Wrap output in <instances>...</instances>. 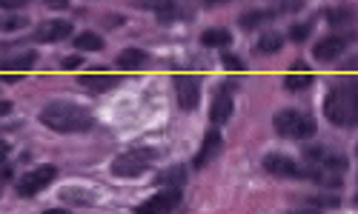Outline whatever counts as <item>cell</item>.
I'll return each instance as SVG.
<instances>
[{
	"instance_id": "cell-29",
	"label": "cell",
	"mask_w": 358,
	"mask_h": 214,
	"mask_svg": "<svg viewBox=\"0 0 358 214\" xmlns=\"http://www.w3.org/2000/svg\"><path fill=\"white\" fill-rule=\"evenodd\" d=\"M6 158H9V143L0 140V163H6Z\"/></svg>"
},
{
	"instance_id": "cell-25",
	"label": "cell",
	"mask_w": 358,
	"mask_h": 214,
	"mask_svg": "<svg viewBox=\"0 0 358 214\" xmlns=\"http://www.w3.org/2000/svg\"><path fill=\"white\" fill-rule=\"evenodd\" d=\"M310 32H313V23H310V20H307V23H292V26H289V40L301 43V40L310 38Z\"/></svg>"
},
{
	"instance_id": "cell-3",
	"label": "cell",
	"mask_w": 358,
	"mask_h": 214,
	"mask_svg": "<svg viewBox=\"0 0 358 214\" xmlns=\"http://www.w3.org/2000/svg\"><path fill=\"white\" fill-rule=\"evenodd\" d=\"M273 126L281 137L287 140H307L318 132V123H315V117L301 112V109H284L273 117Z\"/></svg>"
},
{
	"instance_id": "cell-12",
	"label": "cell",
	"mask_w": 358,
	"mask_h": 214,
	"mask_svg": "<svg viewBox=\"0 0 358 214\" xmlns=\"http://www.w3.org/2000/svg\"><path fill=\"white\" fill-rule=\"evenodd\" d=\"M232 112H235L232 91H229V86H221V89H218V95H215V100H213V109H210V120L215 123V129L224 126V123H229Z\"/></svg>"
},
{
	"instance_id": "cell-14",
	"label": "cell",
	"mask_w": 358,
	"mask_h": 214,
	"mask_svg": "<svg viewBox=\"0 0 358 214\" xmlns=\"http://www.w3.org/2000/svg\"><path fill=\"white\" fill-rule=\"evenodd\" d=\"M221 146H224V137H221L218 129L206 132V135H203V143H201V151L195 155V169H203L206 163H210V160L218 155V151H221Z\"/></svg>"
},
{
	"instance_id": "cell-2",
	"label": "cell",
	"mask_w": 358,
	"mask_h": 214,
	"mask_svg": "<svg viewBox=\"0 0 358 214\" xmlns=\"http://www.w3.org/2000/svg\"><path fill=\"white\" fill-rule=\"evenodd\" d=\"M324 117L341 129L358 126V80H347L330 89L324 100Z\"/></svg>"
},
{
	"instance_id": "cell-11",
	"label": "cell",
	"mask_w": 358,
	"mask_h": 214,
	"mask_svg": "<svg viewBox=\"0 0 358 214\" xmlns=\"http://www.w3.org/2000/svg\"><path fill=\"white\" fill-rule=\"evenodd\" d=\"M69 32H72V23L69 20H43L35 29V32H32V38L38 43H57V40H66Z\"/></svg>"
},
{
	"instance_id": "cell-19",
	"label": "cell",
	"mask_w": 358,
	"mask_h": 214,
	"mask_svg": "<svg viewBox=\"0 0 358 214\" xmlns=\"http://www.w3.org/2000/svg\"><path fill=\"white\" fill-rule=\"evenodd\" d=\"M281 46H284V38H281L278 32H261V38H258V43H255V52H261V54H275Z\"/></svg>"
},
{
	"instance_id": "cell-31",
	"label": "cell",
	"mask_w": 358,
	"mask_h": 214,
	"mask_svg": "<svg viewBox=\"0 0 358 214\" xmlns=\"http://www.w3.org/2000/svg\"><path fill=\"white\" fill-rule=\"evenodd\" d=\"M9 112H12V103H9V100H3V103H0V117L9 114Z\"/></svg>"
},
{
	"instance_id": "cell-5",
	"label": "cell",
	"mask_w": 358,
	"mask_h": 214,
	"mask_svg": "<svg viewBox=\"0 0 358 214\" xmlns=\"http://www.w3.org/2000/svg\"><path fill=\"white\" fill-rule=\"evenodd\" d=\"M304 160L310 163L307 169H327V171H347V158L341 151H333L330 146H307L304 148Z\"/></svg>"
},
{
	"instance_id": "cell-15",
	"label": "cell",
	"mask_w": 358,
	"mask_h": 214,
	"mask_svg": "<svg viewBox=\"0 0 358 214\" xmlns=\"http://www.w3.org/2000/svg\"><path fill=\"white\" fill-rule=\"evenodd\" d=\"M149 63V54L143 49H124L117 54V69L124 72H135V69H143Z\"/></svg>"
},
{
	"instance_id": "cell-36",
	"label": "cell",
	"mask_w": 358,
	"mask_h": 214,
	"mask_svg": "<svg viewBox=\"0 0 358 214\" xmlns=\"http://www.w3.org/2000/svg\"><path fill=\"white\" fill-rule=\"evenodd\" d=\"M355 203H358V194H355Z\"/></svg>"
},
{
	"instance_id": "cell-8",
	"label": "cell",
	"mask_w": 358,
	"mask_h": 214,
	"mask_svg": "<svg viewBox=\"0 0 358 214\" xmlns=\"http://www.w3.org/2000/svg\"><path fill=\"white\" fill-rule=\"evenodd\" d=\"M178 206H181V192L178 189H164L158 194H152L149 200H143L135 214H172Z\"/></svg>"
},
{
	"instance_id": "cell-20",
	"label": "cell",
	"mask_w": 358,
	"mask_h": 214,
	"mask_svg": "<svg viewBox=\"0 0 358 214\" xmlns=\"http://www.w3.org/2000/svg\"><path fill=\"white\" fill-rule=\"evenodd\" d=\"M75 49L78 52H101L103 38L98 32H80V35H75Z\"/></svg>"
},
{
	"instance_id": "cell-16",
	"label": "cell",
	"mask_w": 358,
	"mask_h": 214,
	"mask_svg": "<svg viewBox=\"0 0 358 214\" xmlns=\"http://www.w3.org/2000/svg\"><path fill=\"white\" fill-rule=\"evenodd\" d=\"M117 83H121V77H115V75H89V77H80V86L89 89L92 95H103V91L115 89Z\"/></svg>"
},
{
	"instance_id": "cell-17",
	"label": "cell",
	"mask_w": 358,
	"mask_h": 214,
	"mask_svg": "<svg viewBox=\"0 0 358 214\" xmlns=\"http://www.w3.org/2000/svg\"><path fill=\"white\" fill-rule=\"evenodd\" d=\"M155 183H158V186H166V189H178V192H181V189L187 186V169H184V166H172V169L161 171V174L155 177Z\"/></svg>"
},
{
	"instance_id": "cell-34",
	"label": "cell",
	"mask_w": 358,
	"mask_h": 214,
	"mask_svg": "<svg viewBox=\"0 0 358 214\" xmlns=\"http://www.w3.org/2000/svg\"><path fill=\"white\" fill-rule=\"evenodd\" d=\"M350 69H358V60H352V63H350Z\"/></svg>"
},
{
	"instance_id": "cell-30",
	"label": "cell",
	"mask_w": 358,
	"mask_h": 214,
	"mask_svg": "<svg viewBox=\"0 0 358 214\" xmlns=\"http://www.w3.org/2000/svg\"><path fill=\"white\" fill-rule=\"evenodd\" d=\"M12 177V166L9 163H0V180H9Z\"/></svg>"
},
{
	"instance_id": "cell-6",
	"label": "cell",
	"mask_w": 358,
	"mask_h": 214,
	"mask_svg": "<svg viewBox=\"0 0 358 214\" xmlns=\"http://www.w3.org/2000/svg\"><path fill=\"white\" fill-rule=\"evenodd\" d=\"M55 174H57V169H55L52 163L23 171V177L17 180V194H20V197H35V194H41V192L49 186V183L55 180Z\"/></svg>"
},
{
	"instance_id": "cell-35",
	"label": "cell",
	"mask_w": 358,
	"mask_h": 214,
	"mask_svg": "<svg viewBox=\"0 0 358 214\" xmlns=\"http://www.w3.org/2000/svg\"><path fill=\"white\" fill-rule=\"evenodd\" d=\"M355 155H358V146H355Z\"/></svg>"
},
{
	"instance_id": "cell-28",
	"label": "cell",
	"mask_w": 358,
	"mask_h": 214,
	"mask_svg": "<svg viewBox=\"0 0 358 214\" xmlns=\"http://www.w3.org/2000/svg\"><path fill=\"white\" fill-rule=\"evenodd\" d=\"M23 6H26L23 0H0V9H12L15 12V9H23Z\"/></svg>"
},
{
	"instance_id": "cell-33",
	"label": "cell",
	"mask_w": 358,
	"mask_h": 214,
	"mask_svg": "<svg viewBox=\"0 0 358 214\" xmlns=\"http://www.w3.org/2000/svg\"><path fill=\"white\" fill-rule=\"evenodd\" d=\"M289 214H321L318 208H298V211H289Z\"/></svg>"
},
{
	"instance_id": "cell-7",
	"label": "cell",
	"mask_w": 358,
	"mask_h": 214,
	"mask_svg": "<svg viewBox=\"0 0 358 214\" xmlns=\"http://www.w3.org/2000/svg\"><path fill=\"white\" fill-rule=\"evenodd\" d=\"M175 98L184 112L198 109L201 103V80L195 75H175Z\"/></svg>"
},
{
	"instance_id": "cell-32",
	"label": "cell",
	"mask_w": 358,
	"mask_h": 214,
	"mask_svg": "<svg viewBox=\"0 0 358 214\" xmlns=\"http://www.w3.org/2000/svg\"><path fill=\"white\" fill-rule=\"evenodd\" d=\"M43 214H72V211L69 208H46Z\"/></svg>"
},
{
	"instance_id": "cell-22",
	"label": "cell",
	"mask_w": 358,
	"mask_h": 214,
	"mask_svg": "<svg viewBox=\"0 0 358 214\" xmlns=\"http://www.w3.org/2000/svg\"><path fill=\"white\" fill-rule=\"evenodd\" d=\"M26 26V15H0V32H23Z\"/></svg>"
},
{
	"instance_id": "cell-27",
	"label": "cell",
	"mask_w": 358,
	"mask_h": 214,
	"mask_svg": "<svg viewBox=\"0 0 358 214\" xmlns=\"http://www.w3.org/2000/svg\"><path fill=\"white\" fill-rule=\"evenodd\" d=\"M80 63H83L80 57H66V60H61V69H66V72H69V69H78Z\"/></svg>"
},
{
	"instance_id": "cell-23",
	"label": "cell",
	"mask_w": 358,
	"mask_h": 214,
	"mask_svg": "<svg viewBox=\"0 0 358 214\" xmlns=\"http://www.w3.org/2000/svg\"><path fill=\"white\" fill-rule=\"evenodd\" d=\"M313 83V77L307 75V72H301V75H289L287 80H284V89L287 91H301V89H307Z\"/></svg>"
},
{
	"instance_id": "cell-24",
	"label": "cell",
	"mask_w": 358,
	"mask_h": 214,
	"mask_svg": "<svg viewBox=\"0 0 358 214\" xmlns=\"http://www.w3.org/2000/svg\"><path fill=\"white\" fill-rule=\"evenodd\" d=\"M352 17H355V12H350V9H344V6L327 9V20H330L333 26H341V23H347V20H352Z\"/></svg>"
},
{
	"instance_id": "cell-1",
	"label": "cell",
	"mask_w": 358,
	"mask_h": 214,
	"mask_svg": "<svg viewBox=\"0 0 358 214\" xmlns=\"http://www.w3.org/2000/svg\"><path fill=\"white\" fill-rule=\"evenodd\" d=\"M41 123L52 132L61 135H78V132H89L95 126V117L89 109L69 103V100H52L41 109Z\"/></svg>"
},
{
	"instance_id": "cell-13",
	"label": "cell",
	"mask_w": 358,
	"mask_h": 214,
	"mask_svg": "<svg viewBox=\"0 0 358 214\" xmlns=\"http://www.w3.org/2000/svg\"><path fill=\"white\" fill-rule=\"evenodd\" d=\"M38 63V54L35 52H23L17 57H9V60H0V75L6 80H17L23 72H29Z\"/></svg>"
},
{
	"instance_id": "cell-21",
	"label": "cell",
	"mask_w": 358,
	"mask_h": 214,
	"mask_svg": "<svg viewBox=\"0 0 358 214\" xmlns=\"http://www.w3.org/2000/svg\"><path fill=\"white\" fill-rule=\"evenodd\" d=\"M275 15H278L275 9H266V12H247V15H241V26H244V29H258L261 23L273 20Z\"/></svg>"
},
{
	"instance_id": "cell-4",
	"label": "cell",
	"mask_w": 358,
	"mask_h": 214,
	"mask_svg": "<svg viewBox=\"0 0 358 214\" xmlns=\"http://www.w3.org/2000/svg\"><path fill=\"white\" fill-rule=\"evenodd\" d=\"M155 158H158V151H155V148H149V146H138V148L124 151V155H117V158L112 160L109 171H112L115 177H141Z\"/></svg>"
},
{
	"instance_id": "cell-10",
	"label": "cell",
	"mask_w": 358,
	"mask_h": 214,
	"mask_svg": "<svg viewBox=\"0 0 358 214\" xmlns=\"http://www.w3.org/2000/svg\"><path fill=\"white\" fill-rule=\"evenodd\" d=\"M352 38H355V35H327V38H321V40L315 43L313 54H315L318 60H336L338 54L347 52V46L352 43Z\"/></svg>"
},
{
	"instance_id": "cell-18",
	"label": "cell",
	"mask_w": 358,
	"mask_h": 214,
	"mask_svg": "<svg viewBox=\"0 0 358 214\" xmlns=\"http://www.w3.org/2000/svg\"><path fill=\"white\" fill-rule=\"evenodd\" d=\"M201 43L203 46H229L232 43V32L229 29H221V26H215V29H206V32L201 35Z\"/></svg>"
},
{
	"instance_id": "cell-26",
	"label": "cell",
	"mask_w": 358,
	"mask_h": 214,
	"mask_svg": "<svg viewBox=\"0 0 358 214\" xmlns=\"http://www.w3.org/2000/svg\"><path fill=\"white\" fill-rule=\"evenodd\" d=\"M221 63H224L227 72H244V69H247L244 60H241V57H235V54H224V57H221Z\"/></svg>"
},
{
	"instance_id": "cell-9",
	"label": "cell",
	"mask_w": 358,
	"mask_h": 214,
	"mask_svg": "<svg viewBox=\"0 0 358 214\" xmlns=\"http://www.w3.org/2000/svg\"><path fill=\"white\" fill-rule=\"evenodd\" d=\"M264 169L275 174V177H289V180H298V177H307V169H301L292 158L287 155H266L264 158Z\"/></svg>"
}]
</instances>
